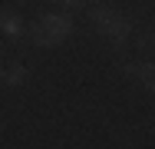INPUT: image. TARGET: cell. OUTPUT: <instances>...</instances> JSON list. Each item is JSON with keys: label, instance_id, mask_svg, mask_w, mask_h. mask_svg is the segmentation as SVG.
<instances>
[{"label": "cell", "instance_id": "cell-1", "mask_svg": "<svg viewBox=\"0 0 155 149\" xmlns=\"http://www.w3.org/2000/svg\"><path fill=\"white\" fill-rule=\"evenodd\" d=\"M69 33H73V20H69L66 13H43L30 27V36H33L36 47H56Z\"/></svg>", "mask_w": 155, "mask_h": 149}, {"label": "cell", "instance_id": "cell-2", "mask_svg": "<svg viewBox=\"0 0 155 149\" xmlns=\"http://www.w3.org/2000/svg\"><path fill=\"white\" fill-rule=\"evenodd\" d=\"M93 27L102 36H109L112 43H125L129 33H132V23L125 20L119 10H112V7H93Z\"/></svg>", "mask_w": 155, "mask_h": 149}, {"label": "cell", "instance_id": "cell-3", "mask_svg": "<svg viewBox=\"0 0 155 149\" xmlns=\"http://www.w3.org/2000/svg\"><path fill=\"white\" fill-rule=\"evenodd\" d=\"M0 30H3L7 36H20V33H23V20H20V13H13L10 7H0Z\"/></svg>", "mask_w": 155, "mask_h": 149}, {"label": "cell", "instance_id": "cell-4", "mask_svg": "<svg viewBox=\"0 0 155 149\" xmlns=\"http://www.w3.org/2000/svg\"><path fill=\"white\" fill-rule=\"evenodd\" d=\"M125 73H129L132 80H139L142 86H152V80H155V66L152 63H129Z\"/></svg>", "mask_w": 155, "mask_h": 149}, {"label": "cell", "instance_id": "cell-5", "mask_svg": "<svg viewBox=\"0 0 155 149\" xmlns=\"http://www.w3.org/2000/svg\"><path fill=\"white\" fill-rule=\"evenodd\" d=\"M0 80H3L7 86H20V83L27 80V66H23V63H13V66L0 70Z\"/></svg>", "mask_w": 155, "mask_h": 149}, {"label": "cell", "instance_id": "cell-6", "mask_svg": "<svg viewBox=\"0 0 155 149\" xmlns=\"http://www.w3.org/2000/svg\"><path fill=\"white\" fill-rule=\"evenodd\" d=\"M63 3H66V7H86L89 0H63Z\"/></svg>", "mask_w": 155, "mask_h": 149}, {"label": "cell", "instance_id": "cell-7", "mask_svg": "<svg viewBox=\"0 0 155 149\" xmlns=\"http://www.w3.org/2000/svg\"><path fill=\"white\" fill-rule=\"evenodd\" d=\"M0 70H3V66H0Z\"/></svg>", "mask_w": 155, "mask_h": 149}]
</instances>
